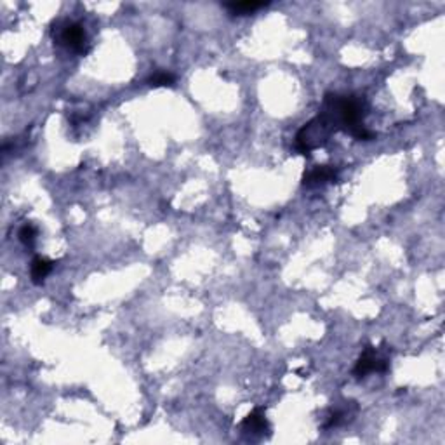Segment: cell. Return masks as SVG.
Wrapping results in <instances>:
<instances>
[{
	"instance_id": "1",
	"label": "cell",
	"mask_w": 445,
	"mask_h": 445,
	"mask_svg": "<svg viewBox=\"0 0 445 445\" xmlns=\"http://www.w3.org/2000/svg\"><path fill=\"white\" fill-rule=\"evenodd\" d=\"M367 101L357 94L329 92L323 97L320 117L332 127L334 132L344 131L360 141H371L375 138L374 132L365 127L367 117Z\"/></svg>"
},
{
	"instance_id": "11",
	"label": "cell",
	"mask_w": 445,
	"mask_h": 445,
	"mask_svg": "<svg viewBox=\"0 0 445 445\" xmlns=\"http://www.w3.org/2000/svg\"><path fill=\"white\" fill-rule=\"evenodd\" d=\"M17 235H19V240L24 243V245L33 247L35 245V240H37L38 232H37V228H35V226L31 225V222H26V225L21 226V229H19V233H17Z\"/></svg>"
},
{
	"instance_id": "2",
	"label": "cell",
	"mask_w": 445,
	"mask_h": 445,
	"mask_svg": "<svg viewBox=\"0 0 445 445\" xmlns=\"http://www.w3.org/2000/svg\"><path fill=\"white\" fill-rule=\"evenodd\" d=\"M334 134L332 127L323 120L320 115L302 125L296 134V149L302 155H309L313 149L322 148L329 143V138Z\"/></svg>"
},
{
	"instance_id": "9",
	"label": "cell",
	"mask_w": 445,
	"mask_h": 445,
	"mask_svg": "<svg viewBox=\"0 0 445 445\" xmlns=\"http://www.w3.org/2000/svg\"><path fill=\"white\" fill-rule=\"evenodd\" d=\"M52 268H54V263H52L51 259L40 256L35 257V259L31 261L30 266V275L33 284H42V282L45 280V277L52 271Z\"/></svg>"
},
{
	"instance_id": "7",
	"label": "cell",
	"mask_w": 445,
	"mask_h": 445,
	"mask_svg": "<svg viewBox=\"0 0 445 445\" xmlns=\"http://www.w3.org/2000/svg\"><path fill=\"white\" fill-rule=\"evenodd\" d=\"M337 179V169L334 165H316L309 169L302 177V184L306 188H318L327 183H334Z\"/></svg>"
},
{
	"instance_id": "8",
	"label": "cell",
	"mask_w": 445,
	"mask_h": 445,
	"mask_svg": "<svg viewBox=\"0 0 445 445\" xmlns=\"http://www.w3.org/2000/svg\"><path fill=\"white\" fill-rule=\"evenodd\" d=\"M270 2H256V0H240V2H225L222 7L226 10H229L232 14L236 16H245V14H252L256 10L266 7Z\"/></svg>"
},
{
	"instance_id": "5",
	"label": "cell",
	"mask_w": 445,
	"mask_h": 445,
	"mask_svg": "<svg viewBox=\"0 0 445 445\" xmlns=\"http://www.w3.org/2000/svg\"><path fill=\"white\" fill-rule=\"evenodd\" d=\"M242 431L252 440H261V438H266L270 435L271 426L268 423L266 416H264L263 409H254L243 417L242 421Z\"/></svg>"
},
{
	"instance_id": "3",
	"label": "cell",
	"mask_w": 445,
	"mask_h": 445,
	"mask_svg": "<svg viewBox=\"0 0 445 445\" xmlns=\"http://www.w3.org/2000/svg\"><path fill=\"white\" fill-rule=\"evenodd\" d=\"M52 37L59 45L66 47L68 51L76 52V54H86L87 49H89V38H87L86 30L76 21H58L52 28Z\"/></svg>"
},
{
	"instance_id": "10",
	"label": "cell",
	"mask_w": 445,
	"mask_h": 445,
	"mask_svg": "<svg viewBox=\"0 0 445 445\" xmlns=\"http://www.w3.org/2000/svg\"><path fill=\"white\" fill-rule=\"evenodd\" d=\"M149 87H172L176 83V76L169 72H163V70H159V72L152 73L146 80Z\"/></svg>"
},
{
	"instance_id": "6",
	"label": "cell",
	"mask_w": 445,
	"mask_h": 445,
	"mask_svg": "<svg viewBox=\"0 0 445 445\" xmlns=\"http://www.w3.org/2000/svg\"><path fill=\"white\" fill-rule=\"evenodd\" d=\"M355 412H357V403L351 402V400H346V402H343L341 405H332L327 410V416L322 428L323 430H330V428L339 426V424L350 421V417L353 416Z\"/></svg>"
},
{
	"instance_id": "4",
	"label": "cell",
	"mask_w": 445,
	"mask_h": 445,
	"mask_svg": "<svg viewBox=\"0 0 445 445\" xmlns=\"http://www.w3.org/2000/svg\"><path fill=\"white\" fill-rule=\"evenodd\" d=\"M388 369V360L381 355H378V351L374 350L372 346H367L364 350V353L360 355L358 358L357 365L353 369V374L355 378L362 379L365 375L372 374V372H385Z\"/></svg>"
}]
</instances>
